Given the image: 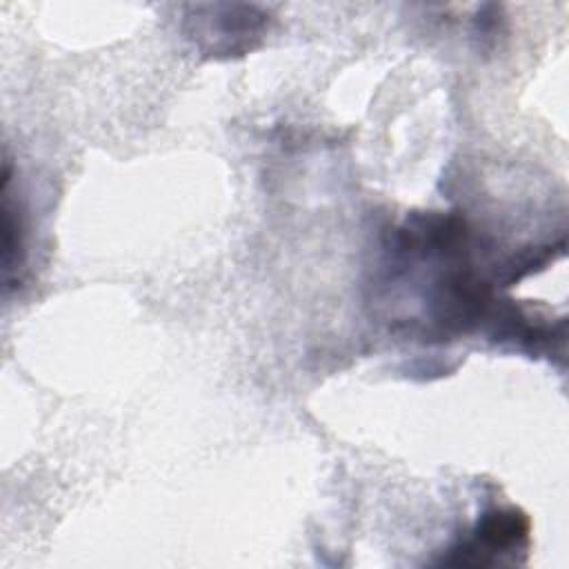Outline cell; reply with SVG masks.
Segmentation results:
<instances>
[{"label":"cell","mask_w":569,"mask_h":569,"mask_svg":"<svg viewBox=\"0 0 569 569\" xmlns=\"http://www.w3.org/2000/svg\"><path fill=\"white\" fill-rule=\"evenodd\" d=\"M4 202V253H2V264H4V278L9 282L11 273L20 271L24 264V224H22V213L18 209V202L11 200V193L7 187H2Z\"/></svg>","instance_id":"2"},{"label":"cell","mask_w":569,"mask_h":569,"mask_svg":"<svg viewBox=\"0 0 569 569\" xmlns=\"http://www.w3.org/2000/svg\"><path fill=\"white\" fill-rule=\"evenodd\" d=\"M529 540V522L525 513L509 509L487 511L471 536L451 549V558H445L447 565H489L498 556L516 553Z\"/></svg>","instance_id":"1"}]
</instances>
